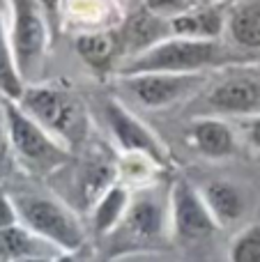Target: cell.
Segmentation results:
<instances>
[{
	"instance_id": "1",
	"label": "cell",
	"mask_w": 260,
	"mask_h": 262,
	"mask_svg": "<svg viewBox=\"0 0 260 262\" xmlns=\"http://www.w3.org/2000/svg\"><path fill=\"white\" fill-rule=\"evenodd\" d=\"M260 55L244 53L224 44L221 39H189V37H168L147 53L120 64V76L147 72H173V74H207V69L226 67H251L258 64Z\"/></svg>"
},
{
	"instance_id": "2",
	"label": "cell",
	"mask_w": 260,
	"mask_h": 262,
	"mask_svg": "<svg viewBox=\"0 0 260 262\" xmlns=\"http://www.w3.org/2000/svg\"><path fill=\"white\" fill-rule=\"evenodd\" d=\"M18 104L67 147H78L85 140L88 113L72 88H64L60 83L26 85Z\"/></svg>"
},
{
	"instance_id": "3",
	"label": "cell",
	"mask_w": 260,
	"mask_h": 262,
	"mask_svg": "<svg viewBox=\"0 0 260 262\" xmlns=\"http://www.w3.org/2000/svg\"><path fill=\"white\" fill-rule=\"evenodd\" d=\"M3 120L12 140L14 159L30 175H51L69 163L72 154L67 145L49 134L35 118H30L18 101L3 97Z\"/></svg>"
},
{
	"instance_id": "4",
	"label": "cell",
	"mask_w": 260,
	"mask_h": 262,
	"mask_svg": "<svg viewBox=\"0 0 260 262\" xmlns=\"http://www.w3.org/2000/svg\"><path fill=\"white\" fill-rule=\"evenodd\" d=\"M168 226L170 209H166L157 198L143 195L138 200H132L120 226L104 237V262L164 246Z\"/></svg>"
},
{
	"instance_id": "5",
	"label": "cell",
	"mask_w": 260,
	"mask_h": 262,
	"mask_svg": "<svg viewBox=\"0 0 260 262\" xmlns=\"http://www.w3.org/2000/svg\"><path fill=\"white\" fill-rule=\"evenodd\" d=\"M12 200L18 221L35 237L58 246L62 253L81 251L85 246V230L81 221L60 200L35 193H18Z\"/></svg>"
},
{
	"instance_id": "6",
	"label": "cell",
	"mask_w": 260,
	"mask_h": 262,
	"mask_svg": "<svg viewBox=\"0 0 260 262\" xmlns=\"http://www.w3.org/2000/svg\"><path fill=\"white\" fill-rule=\"evenodd\" d=\"M168 209H170V235L178 244L191 246L207 242L219 230V223L214 221L212 212L207 209L201 191L191 180L178 177L170 186L168 195Z\"/></svg>"
},
{
	"instance_id": "7",
	"label": "cell",
	"mask_w": 260,
	"mask_h": 262,
	"mask_svg": "<svg viewBox=\"0 0 260 262\" xmlns=\"http://www.w3.org/2000/svg\"><path fill=\"white\" fill-rule=\"evenodd\" d=\"M104 115L109 129L113 134V140L127 157H141L150 161L155 168L168 170L170 168V154L147 124H143L134 113H129L118 99L109 97L104 101Z\"/></svg>"
},
{
	"instance_id": "8",
	"label": "cell",
	"mask_w": 260,
	"mask_h": 262,
	"mask_svg": "<svg viewBox=\"0 0 260 262\" xmlns=\"http://www.w3.org/2000/svg\"><path fill=\"white\" fill-rule=\"evenodd\" d=\"M14 60L23 81L39 67L49 46V28L37 0H12V28H9Z\"/></svg>"
},
{
	"instance_id": "9",
	"label": "cell",
	"mask_w": 260,
	"mask_h": 262,
	"mask_svg": "<svg viewBox=\"0 0 260 262\" xmlns=\"http://www.w3.org/2000/svg\"><path fill=\"white\" fill-rule=\"evenodd\" d=\"M120 81L138 104L147 106V108H166V106H173L187 97L196 95L207 83V74L147 72L120 76Z\"/></svg>"
},
{
	"instance_id": "10",
	"label": "cell",
	"mask_w": 260,
	"mask_h": 262,
	"mask_svg": "<svg viewBox=\"0 0 260 262\" xmlns=\"http://www.w3.org/2000/svg\"><path fill=\"white\" fill-rule=\"evenodd\" d=\"M115 37H118L120 58H122V62H127V60L138 58L150 49H155L157 44L166 41L168 37H173V30H170L168 18H161L147 12L145 7H141L129 16H124Z\"/></svg>"
},
{
	"instance_id": "11",
	"label": "cell",
	"mask_w": 260,
	"mask_h": 262,
	"mask_svg": "<svg viewBox=\"0 0 260 262\" xmlns=\"http://www.w3.org/2000/svg\"><path fill=\"white\" fill-rule=\"evenodd\" d=\"M207 106L221 115H260V78L253 74H233L224 78L210 90Z\"/></svg>"
},
{
	"instance_id": "12",
	"label": "cell",
	"mask_w": 260,
	"mask_h": 262,
	"mask_svg": "<svg viewBox=\"0 0 260 262\" xmlns=\"http://www.w3.org/2000/svg\"><path fill=\"white\" fill-rule=\"evenodd\" d=\"M187 138L193 145L196 152H201L205 159L221 161L237 152V140L228 122L219 118H198L189 124Z\"/></svg>"
},
{
	"instance_id": "13",
	"label": "cell",
	"mask_w": 260,
	"mask_h": 262,
	"mask_svg": "<svg viewBox=\"0 0 260 262\" xmlns=\"http://www.w3.org/2000/svg\"><path fill=\"white\" fill-rule=\"evenodd\" d=\"M64 21L83 32H104L120 26L124 16L113 0H64Z\"/></svg>"
},
{
	"instance_id": "14",
	"label": "cell",
	"mask_w": 260,
	"mask_h": 262,
	"mask_svg": "<svg viewBox=\"0 0 260 262\" xmlns=\"http://www.w3.org/2000/svg\"><path fill=\"white\" fill-rule=\"evenodd\" d=\"M203 200H205L207 209L212 212L214 221L219 223V228L233 226L247 212V198L244 191L237 184L226 180H210L205 184L198 186Z\"/></svg>"
},
{
	"instance_id": "15",
	"label": "cell",
	"mask_w": 260,
	"mask_h": 262,
	"mask_svg": "<svg viewBox=\"0 0 260 262\" xmlns=\"http://www.w3.org/2000/svg\"><path fill=\"white\" fill-rule=\"evenodd\" d=\"M226 35L235 49L260 55V0H242L228 9Z\"/></svg>"
},
{
	"instance_id": "16",
	"label": "cell",
	"mask_w": 260,
	"mask_h": 262,
	"mask_svg": "<svg viewBox=\"0 0 260 262\" xmlns=\"http://www.w3.org/2000/svg\"><path fill=\"white\" fill-rule=\"evenodd\" d=\"M173 37L189 39H221L226 32V14L221 5H198L180 16L170 18Z\"/></svg>"
},
{
	"instance_id": "17",
	"label": "cell",
	"mask_w": 260,
	"mask_h": 262,
	"mask_svg": "<svg viewBox=\"0 0 260 262\" xmlns=\"http://www.w3.org/2000/svg\"><path fill=\"white\" fill-rule=\"evenodd\" d=\"M74 46H76V53L81 55L83 62L97 74H106L111 67H113L115 58H120L118 37H115L111 30L76 35Z\"/></svg>"
},
{
	"instance_id": "18",
	"label": "cell",
	"mask_w": 260,
	"mask_h": 262,
	"mask_svg": "<svg viewBox=\"0 0 260 262\" xmlns=\"http://www.w3.org/2000/svg\"><path fill=\"white\" fill-rule=\"evenodd\" d=\"M129 205H132V195H129L127 186H111L92 207V232H95V237L104 239L106 235H111L124 219Z\"/></svg>"
},
{
	"instance_id": "19",
	"label": "cell",
	"mask_w": 260,
	"mask_h": 262,
	"mask_svg": "<svg viewBox=\"0 0 260 262\" xmlns=\"http://www.w3.org/2000/svg\"><path fill=\"white\" fill-rule=\"evenodd\" d=\"M5 16L7 14L0 12V97L21 101L23 92H26V81H23L21 72L16 67V60H14V49Z\"/></svg>"
},
{
	"instance_id": "20",
	"label": "cell",
	"mask_w": 260,
	"mask_h": 262,
	"mask_svg": "<svg viewBox=\"0 0 260 262\" xmlns=\"http://www.w3.org/2000/svg\"><path fill=\"white\" fill-rule=\"evenodd\" d=\"M115 184V168L106 161H88L78 172V193L85 207L95 203Z\"/></svg>"
},
{
	"instance_id": "21",
	"label": "cell",
	"mask_w": 260,
	"mask_h": 262,
	"mask_svg": "<svg viewBox=\"0 0 260 262\" xmlns=\"http://www.w3.org/2000/svg\"><path fill=\"white\" fill-rule=\"evenodd\" d=\"M37 239L28 228L12 226L0 230V262H18L35 255Z\"/></svg>"
},
{
	"instance_id": "22",
	"label": "cell",
	"mask_w": 260,
	"mask_h": 262,
	"mask_svg": "<svg viewBox=\"0 0 260 262\" xmlns=\"http://www.w3.org/2000/svg\"><path fill=\"white\" fill-rule=\"evenodd\" d=\"M228 262H260V221L244 228L230 242Z\"/></svg>"
},
{
	"instance_id": "23",
	"label": "cell",
	"mask_w": 260,
	"mask_h": 262,
	"mask_svg": "<svg viewBox=\"0 0 260 262\" xmlns=\"http://www.w3.org/2000/svg\"><path fill=\"white\" fill-rule=\"evenodd\" d=\"M198 0H143V7L147 9V12L157 14V16L161 18H175L180 16V14L189 12V9L198 7Z\"/></svg>"
},
{
	"instance_id": "24",
	"label": "cell",
	"mask_w": 260,
	"mask_h": 262,
	"mask_svg": "<svg viewBox=\"0 0 260 262\" xmlns=\"http://www.w3.org/2000/svg\"><path fill=\"white\" fill-rule=\"evenodd\" d=\"M16 163L14 159V149H12V140H9L7 127H5V120H0V175L9 172Z\"/></svg>"
},
{
	"instance_id": "25",
	"label": "cell",
	"mask_w": 260,
	"mask_h": 262,
	"mask_svg": "<svg viewBox=\"0 0 260 262\" xmlns=\"http://www.w3.org/2000/svg\"><path fill=\"white\" fill-rule=\"evenodd\" d=\"M12 226H18L16 207H14V200L0 189V230L3 228H12Z\"/></svg>"
},
{
	"instance_id": "26",
	"label": "cell",
	"mask_w": 260,
	"mask_h": 262,
	"mask_svg": "<svg viewBox=\"0 0 260 262\" xmlns=\"http://www.w3.org/2000/svg\"><path fill=\"white\" fill-rule=\"evenodd\" d=\"M244 136H247L249 145L253 149H260V115H251V118H244Z\"/></svg>"
},
{
	"instance_id": "27",
	"label": "cell",
	"mask_w": 260,
	"mask_h": 262,
	"mask_svg": "<svg viewBox=\"0 0 260 262\" xmlns=\"http://www.w3.org/2000/svg\"><path fill=\"white\" fill-rule=\"evenodd\" d=\"M53 262H85L78 255V251H72V253H60L58 258H53Z\"/></svg>"
},
{
	"instance_id": "28",
	"label": "cell",
	"mask_w": 260,
	"mask_h": 262,
	"mask_svg": "<svg viewBox=\"0 0 260 262\" xmlns=\"http://www.w3.org/2000/svg\"><path fill=\"white\" fill-rule=\"evenodd\" d=\"M0 12H3V14L12 12V0H0Z\"/></svg>"
},
{
	"instance_id": "29",
	"label": "cell",
	"mask_w": 260,
	"mask_h": 262,
	"mask_svg": "<svg viewBox=\"0 0 260 262\" xmlns=\"http://www.w3.org/2000/svg\"><path fill=\"white\" fill-rule=\"evenodd\" d=\"M18 262H53V260L41 258V255H32V258H23V260H18Z\"/></svg>"
},
{
	"instance_id": "30",
	"label": "cell",
	"mask_w": 260,
	"mask_h": 262,
	"mask_svg": "<svg viewBox=\"0 0 260 262\" xmlns=\"http://www.w3.org/2000/svg\"><path fill=\"white\" fill-rule=\"evenodd\" d=\"M201 5H221V3H226V0H198Z\"/></svg>"
},
{
	"instance_id": "31",
	"label": "cell",
	"mask_w": 260,
	"mask_h": 262,
	"mask_svg": "<svg viewBox=\"0 0 260 262\" xmlns=\"http://www.w3.org/2000/svg\"><path fill=\"white\" fill-rule=\"evenodd\" d=\"M258 67H260V60H258Z\"/></svg>"
}]
</instances>
